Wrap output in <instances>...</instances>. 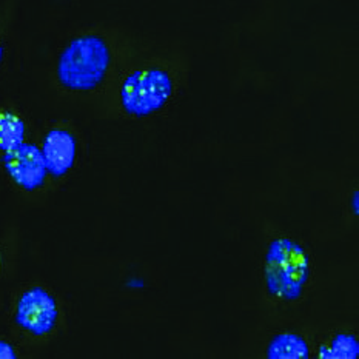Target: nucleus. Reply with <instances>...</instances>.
<instances>
[{
  "mask_svg": "<svg viewBox=\"0 0 359 359\" xmlns=\"http://www.w3.org/2000/svg\"><path fill=\"white\" fill-rule=\"evenodd\" d=\"M265 355L269 359H307L310 358V346L301 334L284 332L270 339Z\"/></svg>",
  "mask_w": 359,
  "mask_h": 359,
  "instance_id": "0eeeda50",
  "label": "nucleus"
},
{
  "mask_svg": "<svg viewBox=\"0 0 359 359\" xmlns=\"http://www.w3.org/2000/svg\"><path fill=\"white\" fill-rule=\"evenodd\" d=\"M173 90V79L165 69L158 67L136 69L122 82L121 105L128 116L147 118L168 104Z\"/></svg>",
  "mask_w": 359,
  "mask_h": 359,
  "instance_id": "7ed1b4c3",
  "label": "nucleus"
},
{
  "mask_svg": "<svg viewBox=\"0 0 359 359\" xmlns=\"http://www.w3.org/2000/svg\"><path fill=\"white\" fill-rule=\"evenodd\" d=\"M59 316L56 299L42 287L23 292L15 307V324L33 337H45L56 327Z\"/></svg>",
  "mask_w": 359,
  "mask_h": 359,
  "instance_id": "20e7f679",
  "label": "nucleus"
},
{
  "mask_svg": "<svg viewBox=\"0 0 359 359\" xmlns=\"http://www.w3.org/2000/svg\"><path fill=\"white\" fill-rule=\"evenodd\" d=\"M2 163L14 184L27 191H34L43 187L48 175L41 148L34 144L22 142L10 151H5Z\"/></svg>",
  "mask_w": 359,
  "mask_h": 359,
  "instance_id": "39448f33",
  "label": "nucleus"
},
{
  "mask_svg": "<svg viewBox=\"0 0 359 359\" xmlns=\"http://www.w3.org/2000/svg\"><path fill=\"white\" fill-rule=\"evenodd\" d=\"M0 269H2V255H0Z\"/></svg>",
  "mask_w": 359,
  "mask_h": 359,
  "instance_id": "ddd939ff",
  "label": "nucleus"
},
{
  "mask_svg": "<svg viewBox=\"0 0 359 359\" xmlns=\"http://www.w3.org/2000/svg\"><path fill=\"white\" fill-rule=\"evenodd\" d=\"M352 207H353V215H359V191L355 190L352 194Z\"/></svg>",
  "mask_w": 359,
  "mask_h": 359,
  "instance_id": "9b49d317",
  "label": "nucleus"
},
{
  "mask_svg": "<svg viewBox=\"0 0 359 359\" xmlns=\"http://www.w3.org/2000/svg\"><path fill=\"white\" fill-rule=\"evenodd\" d=\"M111 65V50L99 34H82L69 41L57 59V81L68 91L99 88Z\"/></svg>",
  "mask_w": 359,
  "mask_h": 359,
  "instance_id": "f257e3e1",
  "label": "nucleus"
},
{
  "mask_svg": "<svg viewBox=\"0 0 359 359\" xmlns=\"http://www.w3.org/2000/svg\"><path fill=\"white\" fill-rule=\"evenodd\" d=\"M311 278V256L290 238L270 242L264 256V279L273 299L293 304L302 298Z\"/></svg>",
  "mask_w": 359,
  "mask_h": 359,
  "instance_id": "f03ea898",
  "label": "nucleus"
},
{
  "mask_svg": "<svg viewBox=\"0 0 359 359\" xmlns=\"http://www.w3.org/2000/svg\"><path fill=\"white\" fill-rule=\"evenodd\" d=\"M22 142H25V122L11 111H0V151H10Z\"/></svg>",
  "mask_w": 359,
  "mask_h": 359,
  "instance_id": "1a4fd4ad",
  "label": "nucleus"
},
{
  "mask_svg": "<svg viewBox=\"0 0 359 359\" xmlns=\"http://www.w3.org/2000/svg\"><path fill=\"white\" fill-rule=\"evenodd\" d=\"M41 151L48 175L62 177L74 165L77 153L76 137L68 130L53 128L46 133Z\"/></svg>",
  "mask_w": 359,
  "mask_h": 359,
  "instance_id": "423d86ee",
  "label": "nucleus"
},
{
  "mask_svg": "<svg viewBox=\"0 0 359 359\" xmlns=\"http://www.w3.org/2000/svg\"><path fill=\"white\" fill-rule=\"evenodd\" d=\"M18 353H15L14 347L4 339H0V359H15Z\"/></svg>",
  "mask_w": 359,
  "mask_h": 359,
  "instance_id": "9d476101",
  "label": "nucleus"
},
{
  "mask_svg": "<svg viewBox=\"0 0 359 359\" xmlns=\"http://www.w3.org/2000/svg\"><path fill=\"white\" fill-rule=\"evenodd\" d=\"M321 359H358L359 341L352 333L338 332L318 347Z\"/></svg>",
  "mask_w": 359,
  "mask_h": 359,
  "instance_id": "6e6552de",
  "label": "nucleus"
},
{
  "mask_svg": "<svg viewBox=\"0 0 359 359\" xmlns=\"http://www.w3.org/2000/svg\"><path fill=\"white\" fill-rule=\"evenodd\" d=\"M4 54H5V46H4V41L0 39V65H2L4 62Z\"/></svg>",
  "mask_w": 359,
  "mask_h": 359,
  "instance_id": "f8f14e48",
  "label": "nucleus"
}]
</instances>
